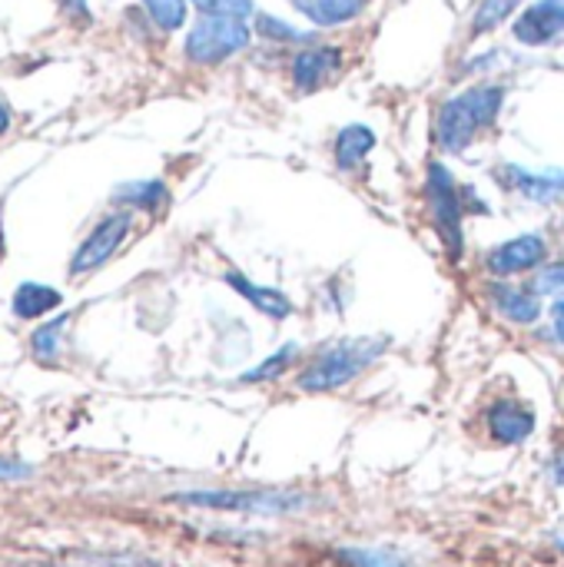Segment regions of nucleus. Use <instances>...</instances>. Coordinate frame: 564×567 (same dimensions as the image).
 Wrapping results in <instances>:
<instances>
[{
	"mask_svg": "<svg viewBox=\"0 0 564 567\" xmlns=\"http://www.w3.org/2000/svg\"><path fill=\"white\" fill-rule=\"evenodd\" d=\"M140 3L163 33H173L186 23V0H140Z\"/></svg>",
	"mask_w": 564,
	"mask_h": 567,
	"instance_id": "nucleus-23",
	"label": "nucleus"
},
{
	"mask_svg": "<svg viewBox=\"0 0 564 567\" xmlns=\"http://www.w3.org/2000/svg\"><path fill=\"white\" fill-rule=\"evenodd\" d=\"M60 292L53 286H40V282H20L13 289V299H10V309L17 319H40L47 312H53L60 306Z\"/></svg>",
	"mask_w": 564,
	"mask_h": 567,
	"instance_id": "nucleus-18",
	"label": "nucleus"
},
{
	"mask_svg": "<svg viewBox=\"0 0 564 567\" xmlns=\"http://www.w3.org/2000/svg\"><path fill=\"white\" fill-rule=\"evenodd\" d=\"M113 203L123 209H140V213H160L170 203V189L163 179H140V183H123L113 189Z\"/></svg>",
	"mask_w": 564,
	"mask_h": 567,
	"instance_id": "nucleus-17",
	"label": "nucleus"
},
{
	"mask_svg": "<svg viewBox=\"0 0 564 567\" xmlns=\"http://www.w3.org/2000/svg\"><path fill=\"white\" fill-rule=\"evenodd\" d=\"M512 33L525 47H545V43L558 40L564 33V0H535V3H529L515 17Z\"/></svg>",
	"mask_w": 564,
	"mask_h": 567,
	"instance_id": "nucleus-11",
	"label": "nucleus"
},
{
	"mask_svg": "<svg viewBox=\"0 0 564 567\" xmlns=\"http://www.w3.org/2000/svg\"><path fill=\"white\" fill-rule=\"evenodd\" d=\"M425 199H429V223L445 249V259L459 266L465 259V189L452 176L445 163H429L425 169Z\"/></svg>",
	"mask_w": 564,
	"mask_h": 567,
	"instance_id": "nucleus-4",
	"label": "nucleus"
},
{
	"mask_svg": "<svg viewBox=\"0 0 564 567\" xmlns=\"http://www.w3.org/2000/svg\"><path fill=\"white\" fill-rule=\"evenodd\" d=\"M376 133L366 123H349L339 130L336 143H332V156L339 169H356L359 163H366V156L376 150Z\"/></svg>",
	"mask_w": 564,
	"mask_h": 567,
	"instance_id": "nucleus-15",
	"label": "nucleus"
},
{
	"mask_svg": "<svg viewBox=\"0 0 564 567\" xmlns=\"http://www.w3.org/2000/svg\"><path fill=\"white\" fill-rule=\"evenodd\" d=\"M342 70V50L339 47H306L293 56V83L302 93L319 90Z\"/></svg>",
	"mask_w": 564,
	"mask_h": 567,
	"instance_id": "nucleus-13",
	"label": "nucleus"
},
{
	"mask_svg": "<svg viewBox=\"0 0 564 567\" xmlns=\"http://www.w3.org/2000/svg\"><path fill=\"white\" fill-rule=\"evenodd\" d=\"M60 10H63L70 20L90 23V7H86V0H60Z\"/></svg>",
	"mask_w": 564,
	"mask_h": 567,
	"instance_id": "nucleus-28",
	"label": "nucleus"
},
{
	"mask_svg": "<svg viewBox=\"0 0 564 567\" xmlns=\"http://www.w3.org/2000/svg\"><path fill=\"white\" fill-rule=\"evenodd\" d=\"M166 502L193 512L243 518H299L322 505L319 495L302 488H186L166 495Z\"/></svg>",
	"mask_w": 564,
	"mask_h": 567,
	"instance_id": "nucleus-1",
	"label": "nucleus"
},
{
	"mask_svg": "<svg viewBox=\"0 0 564 567\" xmlns=\"http://www.w3.org/2000/svg\"><path fill=\"white\" fill-rule=\"evenodd\" d=\"M369 0H293V7L316 27H339L356 20Z\"/></svg>",
	"mask_w": 564,
	"mask_h": 567,
	"instance_id": "nucleus-16",
	"label": "nucleus"
},
{
	"mask_svg": "<svg viewBox=\"0 0 564 567\" xmlns=\"http://www.w3.org/2000/svg\"><path fill=\"white\" fill-rule=\"evenodd\" d=\"M249 23L236 20V17H213V13H199V20L189 27L183 53L189 63L199 66H216L236 53H243L249 47Z\"/></svg>",
	"mask_w": 564,
	"mask_h": 567,
	"instance_id": "nucleus-5",
	"label": "nucleus"
},
{
	"mask_svg": "<svg viewBox=\"0 0 564 567\" xmlns=\"http://www.w3.org/2000/svg\"><path fill=\"white\" fill-rule=\"evenodd\" d=\"M489 306L512 326H535L542 319V296L532 286H515L512 279H489L485 282Z\"/></svg>",
	"mask_w": 564,
	"mask_h": 567,
	"instance_id": "nucleus-9",
	"label": "nucleus"
},
{
	"mask_svg": "<svg viewBox=\"0 0 564 567\" xmlns=\"http://www.w3.org/2000/svg\"><path fill=\"white\" fill-rule=\"evenodd\" d=\"M66 322H70V316H57V319H50L47 326H40V329L30 336V352H33V359H37L40 365H57L60 349H63L60 332L66 329Z\"/></svg>",
	"mask_w": 564,
	"mask_h": 567,
	"instance_id": "nucleus-20",
	"label": "nucleus"
},
{
	"mask_svg": "<svg viewBox=\"0 0 564 567\" xmlns=\"http://www.w3.org/2000/svg\"><path fill=\"white\" fill-rule=\"evenodd\" d=\"M199 13H213V17H236L246 20L253 17V0H193Z\"/></svg>",
	"mask_w": 564,
	"mask_h": 567,
	"instance_id": "nucleus-25",
	"label": "nucleus"
},
{
	"mask_svg": "<svg viewBox=\"0 0 564 567\" xmlns=\"http://www.w3.org/2000/svg\"><path fill=\"white\" fill-rule=\"evenodd\" d=\"M499 183L512 193H519L522 199L529 203H539V206H552V203H562L564 199V169H542V173H532L525 166H515V163H505L495 169Z\"/></svg>",
	"mask_w": 564,
	"mask_h": 567,
	"instance_id": "nucleus-10",
	"label": "nucleus"
},
{
	"mask_svg": "<svg viewBox=\"0 0 564 567\" xmlns=\"http://www.w3.org/2000/svg\"><path fill=\"white\" fill-rule=\"evenodd\" d=\"M515 10H519V0H479V7L472 13V37H485V33L499 30Z\"/></svg>",
	"mask_w": 564,
	"mask_h": 567,
	"instance_id": "nucleus-21",
	"label": "nucleus"
},
{
	"mask_svg": "<svg viewBox=\"0 0 564 567\" xmlns=\"http://www.w3.org/2000/svg\"><path fill=\"white\" fill-rule=\"evenodd\" d=\"M505 103V86L499 83H479L455 96H449L435 110V146L449 156L465 153L482 130H489Z\"/></svg>",
	"mask_w": 564,
	"mask_h": 567,
	"instance_id": "nucleus-2",
	"label": "nucleus"
},
{
	"mask_svg": "<svg viewBox=\"0 0 564 567\" xmlns=\"http://www.w3.org/2000/svg\"><path fill=\"white\" fill-rule=\"evenodd\" d=\"M532 292H539L542 299H548V296H555V299H562L564 296V259L558 262H545L539 272H532Z\"/></svg>",
	"mask_w": 564,
	"mask_h": 567,
	"instance_id": "nucleus-24",
	"label": "nucleus"
},
{
	"mask_svg": "<svg viewBox=\"0 0 564 567\" xmlns=\"http://www.w3.org/2000/svg\"><path fill=\"white\" fill-rule=\"evenodd\" d=\"M130 229H133V213L130 209L103 216L90 229V236L80 243V249L73 252L70 276H86V272H96L100 266H106L116 256V249L123 246V239L130 236Z\"/></svg>",
	"mask_w": 564,
	"mask_h": 567,
	"instance_id": "nucleus-7",
	"label": "nucleus"
},
{
	"mask_svg": "<svg viewBox=\"0 0 564 567\" xmlns=\"http://www.w3.org/2000/svg\"><path fill=\"white\" fill-rule=\"evenodd\" d=\"M332 558L346 567H422L416 558L389 545H339Z\"/></svg>",
	"mask_w": 564,
	"mask_h": 567,
	"instance_id": "nucleus-14",
	"label": "nucleus"
},
{
	"mask_svg": "<svg viewBox=\"0 0 564 567\" xmlns=\"http://www.w3.org/2000/svg\"><path fill=\"white\" fill-rule=\"evenodd\" d=\"M299 355H302V346H299V342H286V346H279L269 359H263L256 369L243 372V375H239V385H263V382H276V379H283L286 372H293V369H296Z\"/></svg>",
	"mask_w": 564,
	"mask_h": 567,
	"instance_id": "nucleus-19",
	"label": "nucleus"
},
{
	"mask_svg": "<svg viewBox=\"0 0 564 567\" xmlns=\"http://www.w3.org/2000/svg\"><path fill=\"white\" fill-rule=\"evenodd\" d=\"M539 432V415L522 399H495L485 405V435L499 449H519Z\"/></svg>",
	"mask_w": 564,
	"mask_h": 567,
	"instance_id": "nucleus-8",
	"label": "nucleus"
},
{
	"mask_svg": "<svg viewBox=\"0 0 564 567\" xmlns=\"http://www.w3.org/2000/svg\"><path fill=\"white\" fill-rule=\"evenodd\" d=\"M226 286H229L239 299H246L259 316H266V319H273V322H286V319L296 312V302H293L283 289H276V286H259V282H253L249 276H243L239 269H229V272H226Z\"/></svg>",
	"mask_w": 564,
	"mask_h": 567,
	"instance_id": "nucleus-12",
	"label": "nucleus"
},
{
	"mask_svg": "<svg viewBox=\"0 0 564 567\" xmlns=\"http://www.w3.org/2000/svg\"><path fill=\"white\" fill-rule=\"evenodd\" d=\"M10 130V110H7V103L0 100V136Z\"/></svg>",
	"mask_w": 564,
	"mask_h": 567,
	"instance_id": "nucleus-30",
	"label": "nucleus"
},
{
	"mask_svg": "<svg viewBox=\"0 0 564 567\" xmlns=\"http://www.w3.org/2000/svg\"><path fill=\"white\" fill-rule=\"evenodd\" d=\"M552 329H555L558 346L564 349V296L562 299H555V306H552Z\"/></svg>",
	"mask_w": 564,
	"mask_h": 567,
	"instance_id": "nucleus-29",
	"label": "nucleus"
},
{
	"mask_svg": "<svg viewBox=\"0 0 564 567\" xmlns=\"http://www.w3.org/2000/svg\"><path fill=\"white\" fill-rule=\"evenodd\" d=\"M548 262V239L542 233H522L515 239H505L485 252V272L489 279H519L532 276Z\"/></svg>",
	"mask_w": 564,
	"mask_h": 567,
	"instance_id": "nucleus-6",
	"label": "nucleus"
},
{
	"mask_svg": "<svg viewBox=\"0 0 564 567\" xmlns=\"http://www.w3.org/2000/svg\"><path fill=\"white\" fill-rule=\"evenodd\" d=\"M552 548L562 555V561H564V532H558V535H552Z\"/></svg>",
	"mask_w": 564,
	"mask_h": 567,
	"instance_id": "nucleus-31",
	"label": "nucleus"
},
{
	"mask_svg": "<svg viewBox=\"0 0 564 567\" xmlns=\"http://www.w3.org/2000/svg\"><path fill=\"white\" fill-rule=\"evenodd\" d=\"M386 355V339L372 336H356V339H339L326 349H319L299 372H296V389L306 395H329L356 382L366 369H372Z\"/></svg>",
	"mask_w": 564,
	"mask_h": 567,
	"instance_id": "nucleus-3",
	"label": "nucleus"
},
{
	"mask_svg": "<svg viewBox=\"0 0 564 567\" xmlns=\"http://www.w3.org/2000/svg\"><path fill=\"white\" fill-rule=\"evenodd\" d=\"M33 478V468L13 458H0V482H27Z\"/></svg>",
	"mask_w": 564,
	"mask_h": 567,
	"instance_id": "nucleus-26",
	"label": "nucleus"
},
{
	"mask_svg": "<svg viewBox=\"0 0 564 567\" xmlns=\"http://www.w3.org/2000/svg\"><path fill=\"white\" fill-rule=\"evenodd\" d=\"M256 33L266 37V40H279V43H312L316 33L312 30H299L279 17H269V13H259L256 17Z\"/></svg>",
	"mask_w": 564,
	"mask_h": 567,
	"instance_id": "nucleus-22",
	"label": "nucleus"
},
{
	"mask_svg": "<svg viewBox=\"0 0 564 567\" xmlns=\"http://www.w3.org/2000/svg\"><path fill=\"white\" fill-rule=\"evenodd\" d=\"M545 478H548V485H552V488H564V449H558V452L548 458V465H545Z\"/></svg>",
	"mask_w": 564,
	"mask_h": 567,
	"instance_id": "nucleus-27",
	"label": "nucleus"
}]
</instances>
